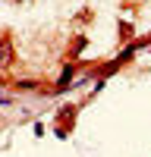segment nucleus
<instances>
[{
  "label": "nucleus",
  "instance_id": "f257e3e1",
  "mask_svg": "<svg viewBox=\"0 0 151 157\" xmlns=\"http://www.w3.org/2000/svg\"><path fill=\"white\" fill-rule=\"evenodd\" d=\"M10 60V44H0V63Z\"/></svg>",
  "mask_w": 151,
  "mask_h": 157
}]
</instances>
